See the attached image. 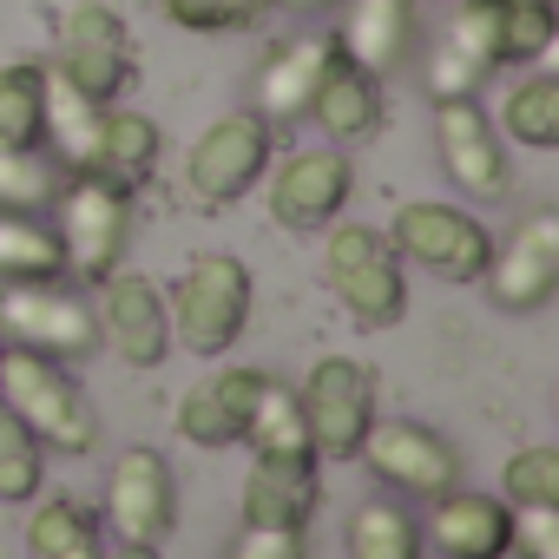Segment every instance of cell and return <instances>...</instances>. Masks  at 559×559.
I'll list each match as a JSON object with an SVG mask.
<instances>
[{"label":"cell","instance_id":"obj_39","mask_svg":"<svg viewBox=\"0 0 559 559\" xmlns=\"http://www.w3.org/2000/svg\"><path fill=\"white\" fill-rule=\"evenodd\" d=\"M276 8H297V14H323V8H336V0H276Z\"/></svg>","mask_w":559,"mask_h":559},{"label":"cell","instance_id":"obj_3","mask_svg":"<svg viewBox=\"0 0 559 559\" xmlns=\"http://www.w3.org/2000/svg\"><path fill=\"white\" fill-rule=\"evenodd\" d=\"M165 310H171V343H185L191 356H224L250 330V270L230 250H198L165 290Z\"/></svg>","mask_w":559,"mask_h":559},{"label":"cell","instance_id":"obj_27","mask_svg":"<svg viewBox=\"0 0 559 559\" xmlns=\"http://www.w3.org/2000/svg\"><path fill=\"white\" fill-rule=\"evenodd\" d=\"M243 448L250 454H317L310 448V421H304V402H297V389L290 382H263V395H257V408H250V421H243Z\"/></svg>","mask_w":559,"mask_h":559},{"label":"cell","instance_id":"obj_25","mask_svg":"<svg viewBox=\"0 0 559 559\" xmlns=\"http://www.w3.org/2000/svg\"><path fill=\"white\" fill-rule=\"evenodd\" d=\"M349 559H428V539H421V520L395 500V493H376L349 513V533H343Z\"/></svg>","mask_w":559,"mask_h":559},{"label":"cell","instance_id":"obj_31","mask_svg":"<svg viewBox=\"0 0 559 559\" xmlns=\"http://www.w3.org/2000/svg\"><path fill=\"white\" fill-rule=\"evenodd\" d=\"M559 40V8L552 0H507L500 14V67H539Z\"/></svg>","mask_w":559,"mask_h":559},{"label":"cell","instance_id":"obj_22","mask_svg":"<svg viewBox=\"0 0 559 559\" xmlns=\"http://www.w3.org/2000/svg\"><path fill=\"white\" fill-rule=\"evenodd\" d=\"M158 158H165V132H158V119H145V112H132V106H106V132H99V178H112L119 191H145L152 185V171H158Z\"/></svg>","mask_w":559,"mask_h":559},{"label":"cell","instance_id":"obj_5","mask_svg":"<svg viewBox=\"0 0 559 559\" xmlns=\"http://www.w3.org/2000/svg\"><path fill=\"white\" fill-rule=\"evenodd\" d=\"M270 158H276V126L263 112L237 106V112L211 119L191 139V152H185V198L204 204V211H224V204H237L243 191L263 185Z\"/></svg>","mask_w":559,"mask_h":559},{"label":"cell","instance_id":"obj_7","mask_svg":"<svg viewBox=\"0 0 559 559\" xmlns=\"http://www.w3.org/2000/svg\"><path fill=\"white\" fill-rule=\"evenodd\" d=\"M60 80H73L86 99L112 106L132 80H139V47H132V27L112 0H73L60 14V53L47 60Z\"/></svg>","mask_w":559,"mask_h":559},{"label":"cell","instance_id":"obj_33","mask_svg":"<svg viewBox=\"0 0 559 559\" xmlns=\"http://www.w3.org/2000/svg\"><path fill=\"white\" fill-rule=\"evenodd\" d=\"M500 500L507 507H559V448H520L500 467Z\"/></svg>","mask_w":559,"mask_h":559},{"label":"cell","instance_id":"obj_14","mask_svg":"<svg viewBox=\"0 0 559 559\" xmlns=\"http://www.w3.org/2000/svg\"><path fill=\"white\" fill-rule=\"evenodd\" d=\"M93 323H99V349H112L119 362L132 369H158L171 356V310H165V290L139 270H112L93 284Z\"/></svg>","mask_w":559,"mask_h":559},{"label":"cell","instance_id":"obj_13","mask_svg":"<svg viewBox=\"0 0 559 559\" xmlns=\"http://www.w3.org/2000/svg\"><path fill=\"white\" fill-rule=\"evenodd\" d=\"M270 224H284V230H323L349 211L356 198V165L343 145H310V152H290V158H270Z\"/></svg>","mask_w":559,"mask_h":559},{"label":"cell","instance_id":"obj_8","mask_svg":"<svg viewBox=\"0 0 559 559\" xmlns=\"http://www.w3.org/2000/svg\"><path fill=\"white\" fill-rule=\"evenodd\" d=\"M389 243H395L402 263H421L428 276H441V284H480L487 250H493V230L474 211H461V204L415 198V204H395Z\"/></svg>","mask_w":559,"mask_h":559},{"label":"cell","instance_id":"obj_30","mask_svg":"<svg viewBox=\"0 0 559 559\" xmlns=\"http://www.w3.org/2000/svg\"><path fill=\"white\" fill-rule=\"evenodd\" d=\"M40 480H47V448H40V435L0 402V500H34L40 493Z\"/></svg>","mask_w":559,"mask_h":559},{"label":"cell","instance_id":"obj_20","mask_svg":"<svg viewBox=\"0 0 559 559\" xmlns=\"http://www.w3.org/2000/svg\"><path fill=\"white\" fill-rule=\"evenodd\" d=\"M317 500H323L317 454H250L243 526H310Z\"/></svg>","mask_w":559,"mask_h":559},{"label":"cell","instance_id":"obj_38","mask_svg":"<svg viewBox=\"0 0 559 559\" xmlns=\"http://www.w3.org/2000/svg\"><path fill=\"white\" fill-rule=\"evenodd\" d=\"M106 559H158V546H112Z\"/></svg>","mask_w":559,"mask_h":559},{"label":"cell","instance_id":"obj_29","mask_svg":"<svg viewBox=\"0 0 559 559\" xmlns=\"http://www.w3.org/2000/svg\"><path fill=\"white\" fill-rule=\"evenodd\" d=\"M60 165L40 145H0V211H53L60 198Z\"/></svg>","mask_w":559,"mask_h":559},{"label":"cell","instance_id":"obj_19","mask_svg":"<svg viewBox=\"0 0 559 559\" xmlns=\"http://www.w3.org/2000/svg\"><path fill=\"white\" fill-rule=\"evenodd\" d=\"M343 8V27H336V47L369 67L376 80L402 73L415 60V40H421V21H415V0H336Z\"/></svg>","mask_w":559,"mask_h":559},{"label":"cell","instance_id":"obj_17","mask_svg":"<svg viewBox=\"0 0 559 559\" xmlns=\"http://www.w3.org/2000/svg\"><path fill=\"white\" fill-rule=\"evenodd\" d=\"M263 382H270V369H217V376L191 382L171 408V435L191 448H237Z\"/></svg>","mask_w":559,"mask_h":559},{"label":"cell","instance_id":"obj_21","mask_svg":"<svg viewBox=\"0 0 559 559\" xmlns=\"http://www.w3.org/2000/svg\"><path fill=\"white\" fill-rule=\"evenodd\" d=\"M310 126H317L323 139H336V145L369 139V132L382 126V80H376L369 67H356V60L336 47V60H330V67H323V80H317Z\"/></svg>","mask_w":559,"mask_h":559},{"label":"cell","instance_id":"obj_11","mask_svg":"<svg viewBox=\"0 0 559 559\" xmlns=\"http://www.w3.org/2000/svg\"><path fill=\"white\" fill-rule=\"evenodd\" d=\"M99 526L119 546H165L171 539V526H178V480H171V461L158 448H126L106 467Z\"/></svg>","mask_w":559,"mask_h":559},{"label":"cell","instance_id":"obj_9","mask_svg":"<svg viewBox=\"0 0 559 559\" xmlns=\"http://www.w3.org/2000/svg\"><path fill=\"white\" fill-rule=\"evenodd\" d=\"M356 461L376 474V487L382 493H395V500H441L448 487H461V448L441 435V428H428V421H382L376 415V428L362 435V448H356Z\"/></svg>","mask_w":559,"mask_h":559},{"label":"cell","instance_id":"obj_35","mask_svg":"<svg viewBox=\"0 0 559 559\" xmlns=\"http://www.w3.org/2000/svg\"><path fill=\"white\" fill-rule=\"evenodd\" d=\"M480 86H487V67H474L461 47L441 40V47L428 53V99H474Z\"/></svg>","mask_w":559,"mask_h":559},{"label":"cell","instance_id":"obj_23","mask_svg":"<svg viewBox=\"0 0 559 559\" xmlns=\"http://www.w3.org/2000/svg\"><path fill=\"white\" fill-rule=\"evenodd\" d=\"M67 276V250L40 211H0V284H53Z\"/></svg>","mask_w":559,"mask_h":559},{"label":"cell","instance_id":"obj_18","mask_svg":"<svg viewBox=\"0 0 559 559\" xmlns=\"http://www.w3.org/2000/svg\"><path fill=\"white\" fill-rule=\"evenodd\" d=\"M428 526L421 539L441 559H507L513 546V507L500 493H474V487H448L441 500H428Z\"/></svg>","mask_w":559,"mask_h":559},{"label":"cell","instance_id":"obj_26","mask_svg":"<svg viewBox=\"0 0 559 559\" xmlns=\"http://www.w3.org/2000/svg\"><path fill=\"white\" fill-rule=\"evenodd\" d=\"M500 132L526 152H552L559 145V80L546 67H526L520 86H507V112H500Z\"/></svg>","mask_w":559,"mask_h":559},{"label":"cell","instance_id":"obj_24","mask_svg":"<svg viewBox=\"0 0 559 559\" xmlns=\"http://www.w3.org/2000/svg\"><path fill=\"white\" fill-rule=\"evenodd\" d=\"M27 552L34 559H106V526L73 493H53L27 520Z\"/></svg>","mask_w":559,"mask_h":559},{"label":"cell","instance_id":"obj_36","mask_svg":"<svg viewBox=\"0 0 559 559\" xmlns=\"http://www.w3.org/2000/svg\"><path fill=\"white\" fill-rule=\"evenodd\" d=\"M230 559H310V526H243Z\"/></svg>","mask_w":559,"mask_h":559},{"label":"cell","instance_id":"obj_37","mask_svg":"<svg viewBox=\"0 0 559 559\" xmlns=\"http://www.w3.org/2000/svg\"><path fill=\"white\" fill-rule=\"evenodd\" d=\"M520 559H559V507H513V546Z\"/></svg>","mask_w":559,"mask_h":559},{"label":"cell","instance_id":"obj_12","mask_svg":"<svg viewBox=\"0 0 559 559\" xmlns=\"http://www.w3.org/2000/svg\"><path fill=\"white\" fill-rule=\"evenodd\" d=\"M297 402H304L317 461H349V454L362 448V435L376 428V415H382V408H376V376H369L356 356H323V362L304 376Z\"/></svg>","mask_w":559,"mask_h":559},{"label":"cell","instance_id":"obj_2","mask_svg":"<svg viewBox=\"0 0 559 559\" xmlns=\"http://www.w3.org/2000/svg\"><path fill=\"white\" fill-rule=\"evenodd\" d=\"M323 284L349 310L356 330H395L408 317V270L389 243V230L369 224H323Z\"/></svg>","mask_w":559,"mask_h":559},{"label":"cell","instance_id":"obj_32","mask_svg":"<svg viewBox=\"0 0 559 559\" xmlns=\"http://www.w3.org/2000/svg\"><path fill=\"white\" fill-rule=\"evenodd\" d=\"M276 0H158V14L185 34H243L257 27Z\"/></svg>","mask_w":559,"mask_h":559},{"label":"cell","instance_id":"obj_1","mask_svg":"<svg viewBox=\"0 0 559 559\" xmlns=\"http://www.w3.org/2000/svg\"><path fill=\"white\" fill-rule=\"evenodd\" d=\"M0 402L40 435L47 454H93L99 448V415H93L86 389L73 382V362L0 343Z\"/></svg>","mask_w":559,"mask_h":559},{"label":"cell","instance_id":"obj_28","mask_svg":"<svg viewBox=\"0 0 559 559\" xmlns=\"http://www.w3.org/2000/svg\"><path fill=\"white\" fill-rule=\"evenodd\" d=\"M47 119V60H8L0 67V145H40Z\"/></svg>","mask_w":559,"mask_h":559},{"label":"cell","instance_id":"obj_34","mask_svg":"<svg viewBox=\"0 0 559 559\" xmlns=\"http://www.w3.org/2000/svg\"><path fill=\"white\" fill-rule=\"evenodd\" d=\"M500 14H507V0H461L454 27H448V47H461L474 67L500 73Z\"/></svg>","mask_w":559,"mask_h":559},{"label":"cell","instance_id":"obj_16","mask_svg":"<svg viewBox=\"0 0 559 559\" xmlns=\"http://www.w3.org/2000/svg\"><path fill=\"white\" fill-rule=\"evenodd\" d=\"M330 60H336V34H290V40H276V47L257 60L250 112H263L270 126H297V119H310L317 80H323Z\"/></svg>","mask_w":559,"mask_h":559},{"label":"cell","instance_id":"obj_4","mask_svg":"<svg viewBox=\"0 0 559 559\" xmlns=\"http://www.w3.org/2000/svg\"><path fill=\"white\" fill-rule=\"evenodd\" d=\"M53 237H60V250H67V276L99 284V276H112V270L126 263V243H132V191H119V185L99 178V171L60 178Z\"/></svg>","mask_w":559,"mask_h":559},{"label":"cell","instance_id":"obj_15","mask_svg":"<svg viewBox=\"0 0 559 559\" xmlns=\"http://www.w3.org/2000/svg\"><path fill=\"white\" fill-rule=\"evenodd\" d=\"M435 158L474 204H500L513 191V158L480 99H435Z\"/></svg>","mask_w":559,"mask_h":559},{"label":"cell","instance_id":"obj_10","mask_svg":"<svg viewBox=\"0 0 559 559\" xmlns=\"http://www.w3.org/2000/svg\"><path fill=\"white\" fill-rule=\"evenodd\" d=\"M480 290L493 310H513V317L552 304V290H559V211L552 204H533L507 237H493Z\"/></svg>","mask_w":559,"mask_h":559},{"label":"cell","instance_id":"obj_6","mask_svg":"<svg viewBox=\"0 0 559 559\" xmlns=\"http://www.w3.org/2000/svg\"><path fill=\"white\" fill-rule=\"evenodd\" d=\"M0 343L53 356V362H86L99 356L93 297L73 290L67 276H53V284H0Z\"/></svg>","mask_w":559,"mask_h":559}]
</instances>
